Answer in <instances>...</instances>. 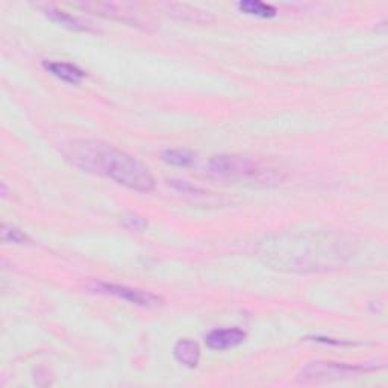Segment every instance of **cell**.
Segmentation results:
<instances>
[{
    "instance_id": "obj_1",
    "label": "cell",
    "mask_w": 388,
    "mask_h": 388,
    "mask_svg": "<svg viewBox=\"0 0 388 388\" xmlns=\"http://www.w3.org/2000/svg\"><path fill=\"white\" fill-rule=\"evenodd\" d=\"M350 255L349 241L334 232L284 234L262 243L261 257L276 269L290 272L325 270Z\"/></svg>"
},
{
    "instance_id": "obj_2",
    "label": "cell",
    "mask_w": 388,
    "mask_h": 388,
    "mask_svg": "<svg viewBox=\"0 0 388 388\" xmlns=\"http://www.w3.org/2000/svg\"><path fill=\"white\" fill-rule=\"evenodd\" d=\"M65 157L82 172L106 176L129 190L149 193L155 188L146 165L113 144L96 140L73 141L65 149Z\"/></svg>"
},
{
    "instance_id": "obj_3",
    "label": "cell",
    "mask_w": 388,
    "mask_h": 388,
    "mask_svg": "<svg viewBox=\"0 0 388 388\" xmlns=\"http://www.w3.org/2000/svg\"><path fill=\"white\" fill-rule=\"evenodd\" d=\"M209 172L225 179L250 182L257 185H278L284 181V174L265 165L258 160H252L243 155H216L209 160Z\"/></svg>"
},
{
    "instance_id": "obj_4",
    "label": "cell",
    "mask_w": 388,
    "mask_h": 388,
    "mask_svg": "<svg viewBox=\"0 0 388 388\" xmlns=\"http://www.w3.org/2000/svg\"><path fill=\"white\" fill-rule=\"evenodd\" d=\"M376 370V365H350L343 362H311L299 373L302 382H329L336 379H345L361 373Z\"/></svg>"
},
{
    "instance_id": "obj_5",
    "label": "cell",
    "mask_w": 388,
    "mask_h": 388,
    "mask_svg": "<svg viewBox=\"0 0 388 388\" xmlns=\"http://www.w3.org/2000/svg\"><path fill=\"white\" fill-rule=\"evenodd\" d=\"M90 290L94 293H101V294H109L114 296L118 299H123V301L134 304L138 306H144V308H158L164 304L162 297L144 292V290H138V288H132V287H126V285H117V284H108V282H93L90 285Z\"/></svg>"
},
{
    "instance_id": "obj_6",
    "label": "cell",
    "mask_w": 388,
    "mask_h": 388,
    "mask_svg": "<svg viewBox=\"0 0 388 388\" xmlns=\"http://www.w3.org/2000/svg\"><path fill=\"white\" fill-rule=\"evenodd\" d=\"M246 340V332L240 328L214 329L205 338L206 346L213 350H226L241 345Z\"/></svg>"
},
{
    "instance_id": "obj_7",
    "label": "cell",
    "mask_w": 388,
    "mask_h": 388,
    "mask_svg": "<svg viewBox=\"0 0 388 388\" xmlns=\"http://www.w3.org/2000/svg\"><path fill=\"white\" fill-rule=\"evenodd\" d=\"M44 69H46L50 74H53L58 79L69 82V84H79L84 77L85 72L70 62H61V61H44Z\"/></svg>"
},
{
    "instance_id": "obj_8",
    "label": "cell",
    "mask_w": 388,
    "mask_h": 388,
    "mask_svg": "<svg viewBox=\"0 0 388 388\" xmlns=\"http://www.w3.org/2000/svg\"><path fill=\"white\" fill-rule=\"evenodd\" d=\"M173 353L177 361L190 369L197 367L199 360H201V348L190 338H181L177 341L173 348Z\"/></svg>"
},
{
    "instance_id": "obj_9",
    "label": "cell",
    "mask_w": 388,
    "mask_h": 388,
    "mask_svg": "<svg viewBox=\"0 0 388 388\" xmlns=\"http://www.w3.org/2000/svg\"><path fill=\"white\" fill-rule=\"evenodd\" d=\"M44 14H46L52 21H55V23H58L60 26H64L67 29H72V31H92L90 26L84 25V21L70 16L69 13H65V11H62V9L49 6V8L44 9Z\"/></svg>"
},
{
    "instance_id": "obj_10",
    "label": "cell",
    "mask_w": 388,
    "mask_h": 388,
    "mask_svg": "<svg viewBox=\"0 0 388 388\" xmlns=\"http://www.w3.org/2000/svg\"><path fill=\"white\" fill-rule=\"evenodd\" d=\"M237 8L243 14H249L261 18H272L278 14V11H276L275 6L260 2V0H241V2L237 4Z\"/></svg>"
},
{
    "instance_id": "obj_11",
    "label": "cell",
    "mask_w": 388,
    "mask_h": 388,
    "mask_svg": "<svg viewBox=\"0 0 388 388\" xmlns=\"http://www.w3.org/2000/svg\"><path fill=\"white\" fill-rule=\"evenodd\" d=\"M164 162L176 167H190L196 162V153L190 149H167L161 153Z\"/></svg>"
},
{
    "instance_id": "obj_12",
    "label": "cell",
    "mask_w": 388,
    "mask_h": 388,
    "mask_svg": "<svg viewBox=\"0 0 388 388\" xmlns=\"http://www.w3.org/2000/svg\"><path fill=\"white\" fill-rule=\"evenodd\" d=\"M0 237H2L4 243H9V245H28V243H31L25 232H21L18 228L6 223L2 225Z\"/></svg>"
},
{
    "instance_id": "obj_13",
    "label": "cell",
    "mask_w": 388,
    "mask_h": 388,
    "mask_svg": "<svg viewBox=\"0 0 388 388\" xmlns=\"http://www.w3.org/2000/svg\"><path fill=\"white\" fill-rule=\"evenodd\" d=\"M169 185L173 187L177 193H182V194H190V196H204L205 194V192L201 190V188H197L187 181L170 179Z\"/></svg>"
},
{
    "instance_id": "obj_14",
    "label": "cell",
    "mask_w": 388,
    "mask_h": 388,
    "mask_svg": "<svg viewBox=\"0 0 388 388\" xmlns=\"http://www.w3.org/2000/svg\"><path fill=\"white\" fill-rule=\"evenodd\" d=\"M121 223H123V226L129 231H143L148 228V220L134 213L126 214L123 218H121Z\"/></svg>"
}]
</instances>
